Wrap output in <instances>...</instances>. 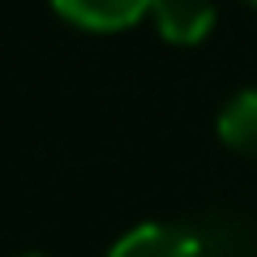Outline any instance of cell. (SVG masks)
<instances>
[{
	"instance_id": "1",
	"label": "cell",
	"mask_w": 257,
	"mask_h": 257,
	"mask_svg": "<svg viewBox=\"0 0 257 257\" xmlns=\"http://www.w3.org/2000/svg\"><path fill=\"white\" fill-rule=\"evenodd\" d=\"M52 9L60 22L90 35H116V30L138 26L142 18H150L155 0H52Z\"/></svg>"
},
{
	"instance_id": "2",
	"label": "cell",
	"mask_w": 257,
	"mask_h": 257,
	"mask_svg": "<svg viewBox=\"0 0 257 257\" xmlns=\"http://www.w3.org/2000/svg\"><path fill=\"white\" fill-rule=\"evenodd\" d=\"M150 22H155L163 43L197 47L210 39L214 22H219V9H214V0H155Z\"/></svg>"
},
{
	"instance_id": "3",
	"label": "cell",
	"mask_w": 257,
	"mask_h": 257,
	"mask_svg": "<svg viewBox=\"0 0 257 257\" xmlns=\"http://www.w3.org/2000/svg\"><path fill=\"white\" fill-rule=\"evenodd\" d=\"M107 257H206V244L176 223H138L107 248Z\"/></svg>"
},
{
	"instance_id": "4",
	"label": "cell",
	"mask_w": 257,
	"mask_h": 257,
	"mask_svg": "<svg viewBox=\"0 0 257 257\" xmlns=\"http://www.w3.org/2000/svg\"><path fill=\"white\" fill-rule=\"evenodd\" d=\"M214 133L227 150L257 159V90H236L214 116Z\"/></svg>"
},
{
	"instance_id": "5",
	"label": "cell",
	"mask_w": 257,
	"mask_h": 257,
	"mask_svg": "<svg viewBox=\"0 0 257 257\" xmlns=\"http://www.w3.org/2000/svg\"><path fill=\"white\" fill-rule=\"evenodd\" d=\"M22 257H47V253H22Z\"/></svg>"
},
{
	"instance_id": "6",
	"label": "cell",
	"mask_w": 257,
	"mask_h": 257,
	"mask_svg": "<svg viewBox=\"0 0 257 257\" xmlns=\"http://www.w3.org/2000/svg\"><path fill=\"white\" fill-rule=\"evenodd\" d=\"M244 5H253V9H257V0H244Z\"/></svg>"
}]
</instances>
